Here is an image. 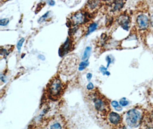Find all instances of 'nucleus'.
<instances>
[{"label": "nucleus", "mask_w": 153, "mask_h": 129, "mask_svg": "<svg viewBox=\"0 0 153 129\" xmlns=\"http://www.w3.org/2000/svg\"><path fill=\"white\" fill-rule=\"evenodd\" d=\"M79 58L74 54L67 56L62 62L59 71L64 75H71L76 70Z\"/></svg>", "instance_id": "obj_1"}, {"label": "nucleus", "mask_w": 153, "mask_h": 129, "mask_svg": "<svg viewBox=\"0 0 153 129\" xmlns=\"http://www.w3.org/2000/svg\"><path fill=\"white\" fill-rule=\"evenodd\" d=\"M142 120V113L138 109H131L127 111L126 116V121L128 127L131 128H138L140 125Z\"/></svg>", "instance_id": "obj_2"}, {"label": "nucleus", "mask_w": 153, "mask_h": 129, "mask_svg": "<svg viewBox=\"0 0 153 129\" xmlns=\"http://www.w3.org/2000/svg\"><path fill=\"white\" fill-rule=\"evenodd\" d=\"M62 89V83L59 78H53L49 83L48 92L50 96L55 98L60 95Z\"/></svg>", "instance_id": "obj_3"}, {"label": "nucleus", "mask_w": 153, "mask_h": 129, "mask_svg": "<svg viewBox=\"0 0 153 129\" xmlns=\"http://www.w3.org/2000/svg\"><path fill=\"white\" fill-rule=\"evenodd\" d=\"M137 23L140 29L145 30L148 28L149 23H150V19L146 14H139L137 19Z\"/></svg>", "instance_id": "obj_4"}, {"label": "nucleus", "mask_w": 153, "mask_h": 129, "mask_svg": "<svg viewBox=\"0 0 153 129\" xmlns=\"http://www.w3.org/2000/svg\"><path fill=\"white\" fill-rule=\"evenodd\" d=\"M85 20V15L82 12H77L76 13L74 14L71 18V20L72 25H74L82 24L84 22Z\"/></svg>", "instance_id": "obj_5"}, {"label": "nucleus", "mask_w": 153, "mask_h": 129, "mask_svg": "<svg viewBox=\"0 0 153 129\" xmlns=\"http://www.w3.org/2000/svg\"><path fill=\"white\" fill-rule=\"evenodd\" d=\"M94 107L98 112H103L106 110V103L100 98H95L94 99Z\"/></svg>", "instance_id": "obj_6"}, {"label": "nucleus", "mask_w": 153, "mask_h": 129, "mask_svg": "<svg viewBox=\"0 0 153 129\" xmlns=\"http://www.w3.org/2000/svg\"><path fill=\"white\" fill-rule=\"evenodd\" d=\"M72 48V41L70 40V39L68 38L66 41L64 42V43L61 46V47L59 49V54L62 57L65 54H67L70 52L71 48Z\"/></svg>", "instance_id": "obj_7"}, {"label": "nucleus", "mask_w": 153, "mask_h": 129, "mask_svg": "<svg viewBox=\"0 0 153 129\" xmlns=\"http://www.w3.org/2000/svg\"><path fill=\"white\" fill-rule=\"evenodd\" d=\"M108 118L109 122L114 125H118L122 121V118L120 116L115 112H111L108 114Z\"/></svg>", "instance_id": "obj_8"}, {"label": "nucleus", "mask_w": 153, "mask_h": 129, "mask_svg": "<svg viewBox=\"0 0 153 129\" xmlns=\"http://www.w3.org/2000/svg\"><path fill=\"white\" fill-rule=\"evenodd\" d=\"M119 23L124 29L126 31L128 30L129 24H130V20L129 17L126 15H122L119 18Z\"/></svg>", "instance_id": "obj_9"}, {"label": "nucleus", "mask_w": 153, "mask_h": 129, "mask_svg": "<svg viewBox=\"0 0 153 129\" xmlns=\"http://www.w3.org/2000/svg\"><path fill=\"white\" fill-rule=\"evenodd\" d=\"M124 5L123 1H115L114 2V7L113 10H119L120 9L122 8Z\"/></svg>", "instance_id": "obj_10"}, {"label": "nucleus", "mask_w": 153, "mask_h": 129, "mask_svg": "<svg viewBox=\"0 0 153 129\" xmlns=\"http://www.w3.org/2000/svg\"><path fill=\"white\" fill-rule=\"evenodd\" d=\"M91 51V48L90 47H87L85 48L83 56L82 57V59L83 60L85 61V60H88V59L90 55Z\"/></svg>", "instance_id": "obj_11"}, {"label": "nucleus", "mask_w": 153, "mask_h": 129, "mask_svg": "<svg viewBox=\"0 0 153 129\" xmlns=\"http://www.w3.org/2000/svg\"><path fill=\"white\" fill-rule=\"evenodd\" d=\"M88 64H89V63H88V60L81 62V63L79 64V68H78V69H79V71H83V70H84L85 68H86V67L88 66Z\"/></svg>", "instance_id": "obj_12"}, {"label": "nucleus", "mask_w": 153, "mask_h": 129, "mask_svg": "<svg viewBox=\"0 0 153 129\" xmlns=\"http://www.w3.org/2000/svg\"><path fill=\"white\" fill-rule=\"evenodd\" d=\"M97 23H92L90 24V25L88 27V34H90L91 33L93 32L94 31H95L96 30V29L97 28Z\"/></svg>", "instance_id": "obj_13"}, {"label": "nucleus", "mask_w": 153, "mask_h": 129, "mask_svg": "<svg viewBox=\"0 0 153 129\" xmlns=\"http://www.w3.org/2000/svg\"><path fill=\"white\" fill-rule=\"evenodd\" d=\"M111 105L113 107H114L115 109L117 111H121V110H122V106H120L119 105L118 102H117V101H112V102H111Z\"/></svg>", "instance_id": "obj_14"}, {"label": "nucleus", "mask_w": 153, "mask_h": 129, "mask_svg": "<svg viewBox=\"0 0 153 129\" xmlns=\"http://www.w3.org/2000/svg\"><path fill=\"white\" fill-rule=\"evenodd\" d=\"M50 129H62V125H60V123L56 122L51 126Z\"/></svg>", "instance_id": "obj_15"}, {"label": "nucleus", "mask_w": 153, "mask_h": 129, "mask_svg": "<svg viewBox=\"0 0 153 129\" xmlns=\"http://www.w3.org/2000/svg\"><path fill=\"white\" fill-rule=\"evenodd\" d=\"M25 40V39H24V38H22L21 39L19 42L17 43V49H18V51H19V52H20V51H21V47H22V44H23V43H24V41Z\"/></svg>", "instance_id": "obj_16"}, {"label": "nucleus", "mask_w": 153, "mask_h": 129, "mask_svg": "<svg viewBox=\"0 0 153 129\" xmlns=\"http://www.w3.org/2000/svg\"><path fill=\"white\" fill-rule=\"evenodd\" d=\"M100 71L102 72V73L103 74V75H107V76H109L110 75V72H108L107 71V68H105V67L102 66L100 68Z\"/></svg>", "instance_id": "obj_17"}, {"label": "nucleus", "mask_w": 153, "mask_h": 129, "mask_svg": "<svg viewBox=\"0 0 153 129\" xmlns=\"http://www.w3.org/2000/svg\"><path fill=\"white\" fill-rule=\"evenodd\" d=\"M119 103H120V105L122 106V107H125L128 104V102L126 100V98H123L120 101Z\"/></svg>", "instance_id": "obj_18"}, {"label": "nucleus", "mask_w": 153, "mask_h": 129, "mask_svg": "<svg viewBox=\"0 0 153 129\" xmlns=\"http://www.w3.org/2000/svg\"><path fill=\"white\" fill-rule=\"evenodd\" d=\"M99 3L98 1H89L88 2V4L91 7V8L93 9L97 6V4Z\"/></svg>", "instance_id": "obj_19"}, {"label": "nucleus", "mask_w": 153, "mask_h": 129, "mask_svg": "<svg viewBox=\"0 0 153 129\" xmlns=\"http://www.w3.org/2000/svg\"><path fill=\"white\" fill-rule=\"evenodd\" d=\"M9 20L7 19H1L0 20V25L1 26H4V25H7V24L9 23Z\"/></svg>", "instance_id": "obj_20"}, {"label": "nucleus", "mask_w": 153, "mask_h": 129, "mask_svg": "<svg viewBox=\"0 0 153 129\" xmlns=\"http://www.w3.org/2000/svg\"><path fill=\"white\" fill-rule=\"evenodd\" d=\"M94 86L92 83H89L87 86V88L88 90H92V89H94Z\"/></svg>", "instance_id": "obj_21"}, {"label": "nucleus", "mask_w": 153, "mask_h": 129, "mask_svg": "<svg viewBox=\"0 0 153 129\" xmlns=\"http://www.w3.org/2000/svg\"><path fill=\"white\" fill-rule=\"evenodd\" d=\"M106 60L107 61V67H108L110 66V64H111V57L109 56H107Z\"/></svg>", "instance_id": "obj_22"}, {"label": "nucleus", "mask_w": 153, "mask_h": 129, "mask_svg": "<svg viewBox=\"0 0 153 129\" xmlns=\"http://www.w3.org/2000/svg\"><path fill=\"white\" fill-rule=\"evenodd\" d=\"M149 119L150 121V122L151 125H153V113H152L149 117Z\"/></svg>", "instance_id": "obj_23"}, {"label": "nucleus", "mask_w": 153, "mask_h": 129, "mask_svg": "<svg viewBox=\"0 0 153 129\" xmlns=\"http://www.w3.org/2000/svg\"><path fill=\"white\" fill-rule=\"evenodd\" d=\"M49 12H47V13L45 14L42 17H41V19H40V21L42 20V21L43 20H44L45 19V18H47V16H48Z\"/></svg>", "instance_id": "obj_24"}, {"label": "nucleus", "mask_w": 153, "mask_h": 129, "mask_svg": "<svg viewBox=\"0 0 153 129\" xmlns=\"http://www.w3.org/2000/svg\"><path fill=\"white\" fill-rule=\"evenodd\" d=\"M92 74H91V73L87 74V79H88V81H90L91 79L92 78Z\"/></svg>", "instance_id": "obj_25"}, {"label": "nucleus", "mask_w": 153, "mask_h": 129, "mask_svg": "<svg viewBox=\"0 0 153 129\" xmlns=\"http://www.w3.org/2000/svg\"><path fill=\"white\" fill-rule=\"evenodd\" d=\"M150 24L152 25V26L153 27V13L150 16Z\"/></svg>", "instance_id": "obj_26"}, {"label": "nucleus", "mask_w": 153, "mask_h": 129, "mask_svg": "<svg viewBox=\"0 0 153 129\" xmlns=\"http://www.w3.org/2000/svg\"><path fill=\"white\" fill-rule=\"evenodd\" d=\"M48 4L50 5H51V6H53V5H55V1H48Z\"/></svg>", "instance_id": "obj_27"}, {"label": "nucleus", "mask_w": 153, "mask_h": 129, "mask_svg": "<svg viewBox=\"0 0 153 129\" xmlns=\"http://www.w3.org/2000/svg\"><path fill=\"white\" fill-rule=\"evenodd\" d=\"M39 58L42 59V60H45V57L43 56V55H39Z\"/></svg>", "instance_id": "obj_28"}, {"label": "nucleus", "mask_w": 153, "mask_h": 129, "mask_svg": "<svg viewBox=\"0 0 153 129\" xmlns=\"http://www.w3.org/2000/svg\"><path fill=\"white\" fill-rule=\"evenodd\" d=\"M145 129H153V125H150Z\"/></svg>", "instance_id": "obj_29"}, {"label": "nucleus", "mask_w": 153, "mask_h": 129, "mask_svg": "<svg viewBox=\"0 0 153 129\" xmlns=\"http://www.w3.org/2000/svg\"><path fill=\"white\" fill-rule=\"evenodd\" d=\"M118 129H128L126 126H122L120 128H119Z\"/></svg>", "instance_id": "obj_30"}]
</instances>
